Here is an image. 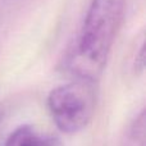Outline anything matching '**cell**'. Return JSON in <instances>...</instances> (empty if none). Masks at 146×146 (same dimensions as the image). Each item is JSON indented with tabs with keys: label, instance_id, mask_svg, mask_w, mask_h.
Listing matches in <instances>:
<instances>
[{
	"label": "cell",
	"instance_id": "cell-1",
	"mask_svg": "<svg viewBox=\"0 0 146 146\" xmlns=\"http://www.w3.org/2000/svg\"><path fill=\"white\" fill-rule=\"evenodd\" d=\"M126 0H91L68 69L78 81L95 82L106 66L124 15Z\"/></svg>",
	"mask_w": 146,
	"mask_h": 146
},
{
	"label": "cell",
	"instance_id": "cell-2",
	"mask_svg": "<svg viewBox=\"0 0 146 146\" xmlns=\"http://www.w3.org/2000/svg\"><path fill=\"white\" fill-rule=\"evenodd\" d=\"M96 96L92 82L73 81L50 91L48 109L55 126L64 133H77L91 121Z\"/></svg>",
	"mask_w": 146,
	"mask_h": 146
},
{
	"label": "cell",
	"instance_id": "cell-3",
	"mask_svg": "<svg viewBox=\"0 0 146 146\" xmlns=\"http://www.w3.org/2000/svg\"><path fill=\"white\" fill-rule=\"evenodd\" d=\"M50 142L32 126H19L8 136L4 146H48Z\"/></svg>",
	"mask_w": 146,
	"mask_h": 146
},
{
	"label": "cell",
	"instance_id": "cell-4",
	"mask_svg": "<svg viewBox=\"0 0 146 146\" xmlns=\"http://www.w3.org/2000/svg\"><path fill=\"white\" fill-rule=\"evenodd\" d=\"M124 146H145V111L142 110L129 127Z\"/></svg>",
	"mask_w": 146,
	"mask_h": 146
},
{
	"label": "cell",
	"instance_id": "cell-5",
	"mask_svg": "<svg viewBox=\"0 0 146 146\" xmlns=\"http://www.w3.org/2000/svg\"><path fill=\"white\" fill-rule=\"evenodd\" d=\"M1 122H3V113H1V110H0V124H1Z\"/></svg>",
	"mask_w": 146,
	"mask_h": 146
},
{
	"label": "cell",
	"instance_id": "cell-6",
	"mask_svg": "<svg viewBox=\"0 0 146 146\" xmlns=\"http://www.w3.org/2000/svg\"><path fill=\"white\" fill-rule=\"evenodd\" d=\"M48 146H55V145H54V144H53V141H51V142H50V144H49Z\"/></svg>",
	"mask_w": 146,
	"mask_h": 146
}]
</instances>
